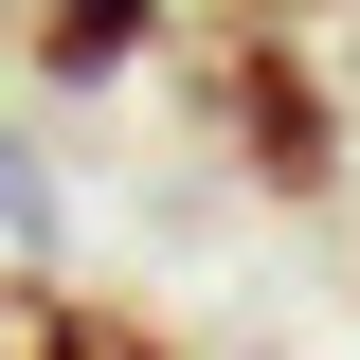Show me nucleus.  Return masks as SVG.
Returning a JSON list of instances; mask_svg holds the SVG:
<instances>
[{
	"instance_id": "1",
	"label": "nucleus",
	"mask_w": 360,
	"mask_h": 360,
	"mask_svg": "<svg viewBox=\"0 0 360 360\" xmlns=\"http://www.w3.org/2000/svg\"><path fill=\"white\" fill-rule=\"evenodd\" d=\"M180 90H198V127H217L270 198H342V90H324V37H307V18H252V0H234Z\"/></svg>"
},
{
	"instance_id": "2",
	"label": "nucleus",
	"mask_w": 360,
	"mask_h": 360,
	"mask_svg": "<svg viewBox=\"0 0 360 360\" xmlns=\"http://www.w3.org/2000/svg\"><path fill=\"white\" fill-rule=\"evenodd\" d=\"M0 360H198V342L144 324V307H90L54 270H0Z\"/></svg>"
},
{
	"instance_id": "3",
	"label": "nucleus",
	"mask_w": 360,
	"mask_h": 360,
	"mask_svg": "<svg viewBox=\"0 0 360 360\" xmlns=\"http://www.w3.org/2000/svg\"><path fill=\"white\" fill-rule=\"evenodd\" d=\"M144 37H162V0H18V54H37L54 90H108V72H144Z\"/></svg>"
},
{
	"instance_id": "4",
	"label": "nucleus",
	"mask_w": 360,
	"mask_h": 360,
	"mask_svg": "<svg viewBox=\"0 0 360 360\" xmlns=\"http://www.w3.org/2000/svg\"><path fill=\"white\" fill-rule=\"evenodd\" d=\"M0 37H18V0H0Z\"/></svg>"
}]
</instances>
